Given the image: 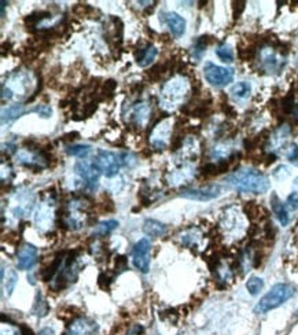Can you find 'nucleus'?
I'll use <instances>...</instances> for the list:
<instances>
[{
	"mask_svg": "<svg viewBox=\"0 0 298 335\" xmlns=\"http://www.w3.org/2000/svg\"><path fill=\"white\" fill-rule=\"evenodd\" d=\"M227 184L240 192L265 194L269 190L271 183L263 172L256 169H239L231 173L226 179Z\"/></svg>",
	"mask_w": 298,
	"mask_h": 335,
	"instance_id": "f257e3e1",
	"label": "nucleus"
},
{
	"mask_svg": "<svg viewBox=\"0 0 298 335\" xmlns=\"http://www.w3.org/2000/svg\"><path fill=\"white\" fill-rule=\"evenodd\" d=\"M296 290L293 286L287 283H278L271 287V290L261 297L257 305L254 306V313L256 315H264L269 310L276 309L280 305H283L286 301H289L294 296Z\"/></svg>",
	"mask_w": 298,
	"mask_h": 335,
	"instance_id": "f03ea898",
	"label": "nucleus"
},
{
	"mask_svg": "<svg viewBox=\"0 0 298 335\" xmlns=\"http://www.w3.org/2000/svg\"><path fill=\"white\" fill-rule=\"evenodd\" d=\"M121 158H123L121 155H117L107 150H99L94 159V164L98 168V171L103 173L106 178H113L114 175H117L121 165H124V159Z\"/></svg>",
	"mask_w": 298,
	"mask_h": 335,
	"instance_id": "7ed1b4c3",
	"label": "nucleus"
},
{
	"mask_svg": "<svg viewBox=\"0 0 298 335\" xmlns=\"http://www.w3.org/2000/svg\"><path fill=\"white\" fill-rule=\"evenodd\" d=\"M205 79L206 81L213 87H226L233 80V70L230 67H223L207 62L203 67Z\"/></svg>",
	"mask_w": 298,
	"mask_h": 335,
	"instance_id": "20e7f679",
	"label": "nucleus"
},
{
	"mask_svg": "<svg viewBox=\"0 0 298 335\" xmlns=\"http://www.w3.org/2000/svg\"><path fill=\"white\" fill-rule=\"evenodd\" d=\"M150 249H151V244L149 239L142 238L139 242L135 244L132 250L133 265L143 274H147L150 270Z\"/></svg>",
	"mask_w": 298,
	"mask_h": 335,
	"instance_id": "39448f33",
	"label": "nucleus"
},
{
	"mask_svg": "<svg viewBox=\"0 0 298 335\" xmlns=\"http://www.w3.org/2000/svg\"><path fill=\"white\" fill-rule=\"evenodd\" d=\"M221 187L219 184H209V185H202V187H195V188H186L182 190L180 197L193 199V201H199V202H207L220 195Z\"/></svg>",
	"mask_w": 298,
	"mask_h": 335,
	"instance_id": "423d86ee",
	"label": "nucleus"
},
{
	"mask_svg": "<svg viewBox=\"0 0 298 335\" xmlns=\"http://www.w3.org/2000/svg\"><path fill=\"white\" fill-rule=\"evenodd\" d=\"M74 171L77 173L78 178L81 179V182L84 183L85 188L94 190L97 187L100 172L98 171V168L94 162H88L85 159L78 161L77 164L74 165Z\"/></svg>",
	"mask_w": 298,
	"mask_h": 335,
	"instance_id": "0eeeda50",
	"label": "nucleus"
},
{
	"mask_svg": "<svg viewBox=\"0 0 298 335\" xmlns=\"http://www.w3.org/2000/svg\"><path fill=\"white\" fill-rule=\"evenodd\" d=\"M98 324L87 317H76L69 324L65 335H97Z\"/></svg>",
	"mask_w": 298,
	"mask_h": 335,
	"instance_id": "6e6552de",
	"label": "nucleus"
},
{
	"mask_svg": "<svg viewBox=\"0 0 298 335\" xmlns=\"http://www.w3.org/2000/svg\"><path fill=\"white\" fill-rule=\"evenodd\" d=\"M37 261V249L31 244H25L18 251L17 265L20 270H32L33 265Z\"/></svg>",
	"mask_w": 298,
	"mask_h": 335,
	"instance_id": "1a4fd4ad",
	"label": "nucleus"
},
{
	"mask_svg": "<svg viewBox=\"0 0 298 335\" xmlns=\"http://www.w3.org/2000/svg\"><path fill=\"white\" fill-rule=\"evenodd\" d=\"M162 20L168 25L175 37H182L186 32V20L177 13H165Z\"/></svg>",
	"mask_w": 298,
	"mask_h": 335,
	"instance_id": "9d476101",
	"label": "nucleus"
},
{
	"mask_svg": "<svg viewBox=\"0 0 298 335\" xmlns=\"http://www.w3.org/2000/svg\"><path fill=\"white\" fill-rule=\"evenodd\" d=\"M271 206H272L273 214L278 218L279 223L282 224L283 227H286V225L289 224V221H290L289 212L286 209L285 204H283V202L278 198V195H275V194H273L272 198H271Z\"/></svg>",
	"mask_w": 298,
	"mask_h": 335,
	"instance_id": "9b49d317",
	"label": "nucleus"
},
{
	"mask_svg": "<svg viewBox=\"0 0 298 335\" xmlns=\"http://www.w3.org/2000/svg\"><path fill=\"white\" fill-rule=\"evenodd\" d=\"M157 57V48L153 44H147L144 48H140L139 53L136 54V62L137 65L146 67L149 66L153 61L156 60Z\"/></svg>",
	"mask_w": 298,
	"mask_h": 335,
	"instance_id": "f8f14e48",
	"label": "nucleus"
},
{
	"mask_svg": "<svg viewBox=\"0 0 298 335\" xmlns=\"http://www.w3.org/2000/svg\"><path fill=\"white\" fill-rule=\"evenodd\" d=\"M143 232H144L147 237L160 238L162 237V235H165V232H166V225L160 223V221H157V220H146L144 224H143Z\"/></svg>",
	"mask_w": 298,
	"mask_h": 335,
	"instance_id": "ddd939ff",
	"label": "nucleus"
},
{
	"mask_svg": "<svg viewBox=\"0 0 298 335\" xmlns=\"http://www.w3.org/2000/svg\"><path fill=\"white\" fill-rule=\"evenodd\" d=\"M24 114V106L22 105H13L7 109H3L1 112V124H8L14 120H17Z\"/></svg>",
	"mask_w": 298,
	"mask_h": 335,
	"instance_id": "4468645a",
	"label": "nucleus"
},
{
	"mask_svg": "<svg viewBox=\"0 0 298 335\" xmlns=\"http://www.w3.org/2000/svg\"><path fill=\"white\" fill-rule=\"evenodd\" d=\"M66 152L70 157L87 158L91 154V147L87 145H71L66 147Z\"/></svg>",
	"mask_w": 298,
	"mask_h": 335,
	"instance_id": "2eb2a0df",
	"label": "nucleus"
},
{
	"mask_svg": "<svg viewBox=\"0 0 298 335\" xmlns=\"http://www.w3.org/2000/svg\"><path fill=\"white\" fill-rule=\"evenodd\" d=\"M252 92V86L246 83V81H240V83H236L235 86H232L231 88V93H232L235 98L245 99L250 95Z\"/></svg>",
	"mask_w": 298,
	"mask_h": 335,
	"instance_id": "dca6fc26",
	"label": "nucleus"
},
{
	"mask_svg": "<svg viewBox=\"0 0 298 335\" xmlns=\"http://www.w3.org/2000/svg\"><path fill=\"white\" fill-rule=\"evenodd\" d=\"M48 310H50V308H48V304L44 301L43 296H41L40 293H37L36 300H34V305H33L32 313L33 315L39 316V317H43V316H46L47 313H48Z\"/></svg>",
	"mask_w": 298,
	"mask_h": 335,
	"instance_id": "f3484780",
	"label": "nucleus"
},
{
	"mask_svg": "<svg viewBox=\"0 0 298 335\" xmlns=\"http://www.w3.org/2000/svg\"><path fill=\"white\" fill-rule=\"evenodd\" d=\"M50 17V13L48 11H37V13H33L31 15H28L25 18V24L28 29H33L39 25L40 22L43 20H46Z\"/></svg>",
	"mask_w": 298,
	"mask_h": 335,
	"instance_id": "a211bd4d",
	"label": "nucleus"
},
{
	"mask_svg": "<svg viewBox=\"0 0 298 335\" xmlns=\"http://www.w3.org/2000/svg\"><path fill=\"white\" fill-rule=\"evenodd\" d=\"M3 279V283H4V291H6L7 296H11V293L15 289V284L18 282V275L14 270H8V274H7V277H1Z\"/></svg>",
	"mask_w": 298,
	"mask_h": 335,
	"instance_id": "6ab92c4d",
	"label": "nucleus"
},
{
	"mask_svg": "<svg viewBox=\"0 0 298 335\" xmlns=\"http://www.w3.org/2000/svg\"><path fill=\"white\" fill-rule=\"evenodd\" d=\"M264 287V280L259 276H250L246 282V289L252 296H257Z\"/></svg>",
	"mask_w": 298,
	"mask_h": 335,
	"instance_id": "aec40b11",
	"label": "nucleus"
},
{
	"mask_svg": "<svg viewBox=\"0 0 298 335\" xmlns=\"http://www.w3.org/2000/svg\"><path fill=\"white\" fill-rule=\"evenodd\" d=\"M117 227H118V221H116V220H107V221L98 224L95 234L99 235V237H104V235H109L111 231L116 230Z\"/></svg>",
	"mask_w": 298,
	"mask_h": 335,
	"instance_id": "412c9836",
	"label": "nucleus"
},
{
	"mask_svg": "<svg viewBox=\"0 0 298 335\" xmlns=\"http://www.w3.org/2000/svg\"><path fill=\"white\" fill-rule=\"evenodd\" d=\"M216 55L220 58L223 62L226 63H231L233 62V53L231 50V47L227 46V44H221L216 48Z\"/></svg>",
	"mask_w": 298,
	"mask_h": 335,
	"instance_id": "4be33fe9",
	"label": "nucleus"
},
{
	"mask_svg": "<svg viewBox=\"0 0 298 335\" xmlns=\"http://www.w3.org/2000/svg\"><path fill=\"white\" fill-rule=\"evenodd\" d=\"M149 114L150 109L146 103L137 105L136 107H135V110H133V116H135V119L137 120V124H142L143 121H146L147 117H149Z\"/></svg>",
	"mask_w": 298,
	"mask_h": 335,
	"instance_id": "5701e85b",
	"label": "nucleus"
},
{
	"mask_svg": "<svg viewBox=\"0 0 298 335\" xmlns=\"http://www.w3.org/2000/svg\"><path fill=\"white\" fill-rule=\"evenodd\" d=\"M261 211H264V209H261V206H259L256 202H247L246 206H245V212H246L247 217L250 220H257V218H260L261 217V214H260Z\"/></svg>",
	"mask_w": 298,
	"mask_h": 335,
	"instance_id": "b1692460",
	"label": "nucleus"
},
{
	"mask_svg": "<svg viewBox=\"0 0 298 335\" xmlns=\"http://www.w3.org/2000/svg\"><path fill=\"white\" fill-rule=\"evenodd\" d=\"M33 112L34 113H37L39 116H41L43 119H48L50 116L52 114V110H51V107L50 106H47V105H39L36 109H33Z\"/></svg>",
	"mask_w": 298,
	"mask_h": 335,
	"instance_id": "393cba45",
	"label": "nucleus"
},
{
	"mask_svg": "<svg viewBox=\"0 0 298 335\" xmlns=\"http://www.w3.org/2000/svg\"><path fill=\"white\" fill-rule=\"evenodd\" d=\"M286 204H287V206H289L290 209H293V211H297L298 209V191H294V192H292V194L287 197V199H286Z\"/></svg>",
	"mask_w": 298,
	"mask_h": 335,
	"instance_id": "a878e982",
	"label": "nucleus"
},
{
	"mask_svg": "<svg viewBox=\"0 0 298 335\" xmlns=\"http://www.w3.org/2000/svg\"><path fill=\"white\" fill-rule=\"evenodd\" d=\"M289 175H290V172H289V168H287V166H285V165H282V166L276 168V171L273 172V176L278 179V180H283V179L287 178Z\"/></svg>",
	"mask_w": 298,
	"mask_h": 335,
	"instance_id": "bb28decb",
	"label": "nucleus"
},
{
	"mask_svg": "<svg viewBox=\"0 0 298 335\" xmlns=\"http://www.w3.org/2000/svg\"><path fill=\"white\" fill-rule=\"evenodd\" d=\"M117 87V83L116 81H113V80H109V81H106L103 86V91H102V93H103L104 96H111L113 95V92H114V90H116Z\"/></svg>",
	"mask_w": 298,
	"mask_h": 335,
	"instance_id": "cd10ccee",
	"label": "nucleus"
},
{
	"mask_svg": "<svg viewBox=\"0 0 298 335\" xmlns=\"http://www.w3.org/2000/svg\"><path fill=\"white\" fill-rule=\"evenodd\" d=\"M128 268V264H127V258L124 256L117 257L116 260V270H118V272H123Z\"/></svg>",
	"mask_w": 298,
	"mask_h": 335,
	"instance_id": "c85d7f7f",
	"label": "nucleus"
},
{
	"mask_svg": "<svg viewBox=\"0 0 298 335\" xmlns=\"http://www.w3.org/2000/svg\"><path fill=\"white\" fill-rule=\"evenodd\" d=\"M243 8H245V1H235L233 3V18H239Z\"/></svg>",
	"mask_w": 298,
	"mask_h": 335,
	"instance_id": "c756f323",
	"label": "nucleus"
},
{
	"mask_svg": "<svg viewBox=\"0 0 298 335\" xmlns=\"http://www.w3.org/2000/svg\"><path fill=\"white\" fill-rule=\"evenodd\" d=\"M287 158H289L290 161H297L298 159V146L297 145L292 146L290 152H289V154H287Z\"/></svg>",
	"mask_w": 298,
	"mask_h": 335,
	"instance_id": "7c9ffc66",
	"label": "nucleus"
},
{
	"mask_svg": "<svg viewBox=\"0 0 298 335\" xmlns=\"http://www.w3.org/2000/svg\"><path fill=\"white\" fill-rule=\"evenodd\" d=\"M39 335H54V330L50 329V327H46V329L40 330Z\"/></svg>",
	"mask_w": 298,
	"mask_h": 335,
	"instance_id": "2f4dec72",
	"label": "nucleus"
},
{
	"mask_svg": "<svg viewBox=\"0 0 298 335\" xmlns=\"http://www.w3.org/2000/svg\"><path fill=\"white\" fill-rule=\"evenodd\" d=\"M6 1H1V17H4V8H6Z\"/></svg>",
	"mask_w": 298,
	"mask_h": 335,
	"instance_id": "473e14b6",
	"label": "nucleus"
},
{
	"mask_svg": "<svg viewBox=\"0 0 298 335\" xmlns=\"http://www.w3.org/2000/svg\"><path fill=\"white\" fill-rule=\"evenodd\" d=\"M294 185H296V187H298V176L296 178V180H294Z\"/></svg>",
	"mask_w": 298,
	"mask_h": 335,
	"instance_id": "72a5a7b5",
	"label": "nucleus"
},
{
	"mask_svg": "<svg viewBox=\"0 0 298 335\" xmlns=\"http://www.w3.org/2000/svg\"><path fill=\"white\" fill-rule=\"evenodd\" d=\"M296 316H297V317H298V309H297V310H296Z\"/></svg>",
	"mask_w": 298,
	"mask_h": 335,
	"instance_id": "f704fd0d",
	"label": "nucleus"
}]
</instances>
